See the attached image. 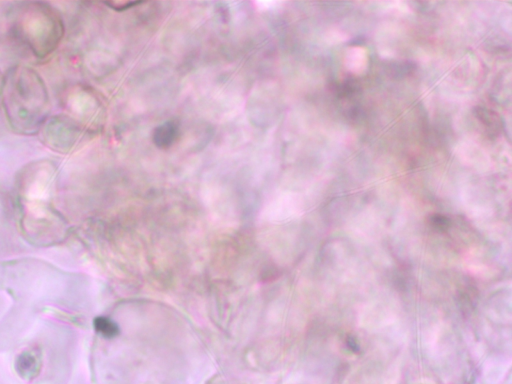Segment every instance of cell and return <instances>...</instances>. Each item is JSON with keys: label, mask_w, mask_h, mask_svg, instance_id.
<instances>
[{"label": "cell", "mask_w": 512, "mask_h": 384, "mask_svg": "<svg viewBox=\"0 0 512 384\" xmlns=\"http://www.w3.org/2000/svg\"><path fill=\"white\" fill-rule=\"evenodd\" d=\"M0 98L7 123L17 134H36L49 118L46 84L30 67L17 65L7 70L3 75Z\"/></svg>", "instance_id": "obj_1"}, {"label": "cell", "mask_w": 512, "mask_h": 384, "mask_svg": "<svg viewBox=\"0 0 512 384\" xmlns=\"http://www.w3.org/2000/svg\"><path fill=\"white\" fill-rule=\"evenodd\" d=\"M14 34L36 58H46L59 46L64 21L57 9L46 2H29L20 9Z\"/></svg>", "instance_id": "obj_2"}, {"label": "cell", "mask_w": 512, "mask_h": 384, "mask_svg": "<svg viewBox=\"0 0 512 384\" xmlns=\"http://www.w3.org/2000/svg\"><path fill=\"white\" fill-rule=\"evenodd\" d=\"M39 132L47 147L68 153L76 141L77 126L67 115H56L48 118Z\"/></svg>", "instance_id": "obj_3"}, {"label": "cell", "mask_w": 512, "mask_h": 384, "mask_svg": "<svg viewBox=\"0 0 512 384\" xmlns=\"http://www.w3.org/2000/svg\"><path fill=\"white\" fill-rule=\"evenodd\" d=\"M178 125L174 121H167L155 127L153 132V142L159 148L170 147L178 137Z\"/></svg>", "instance_id": "obj_4"}, {"label": "cell", "mask_w": 512, "mask_h": 384, "mask_svg": "<svg viewBox=\"0 0 512 384\" xmlns=\"http://www.w3.org/2000/svg\"><path fill=\"white\" fill-rule=\"evenodd\" d=\"M95 330L106 338H112L119 334L118 325L107 317H97L93 322Z\"/></svg>", "instance_id": "obj_5"}, {"label": "cell", "mask_w": 512, "mask_h": 384, "mask_svg": "<svg viewBox=\"0 0 512 384\" xmlns=\"http://www.w3.org/2000/svg\"><path fill=\"white\" fill-rule=\"evenodd\" d=\"M2 80H3V75L1 74V71H0V92H1Z\"/></svg>", "instance_id": "obj_6"}]
</instances>
